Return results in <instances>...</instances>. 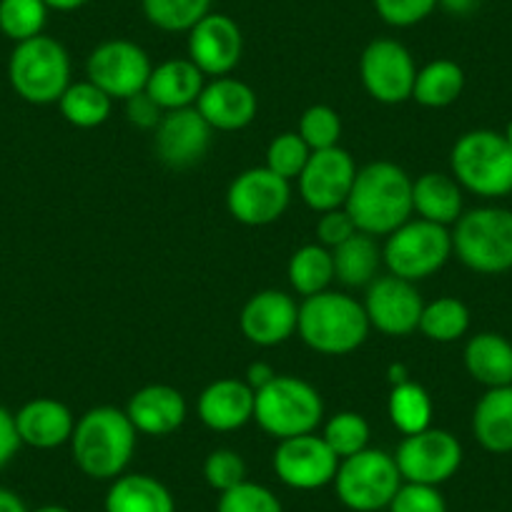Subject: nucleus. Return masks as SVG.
Instances as JSON below:
<instances>
[{"mask_svg": "<svg viewBox=\"0 0 512 512\" xmlns=\"http://www.w3.org/2000/svg\"><path fill=\"white\" fill-rule=\"evenodd\" d=\"M357 231L369 236H390L412 219V179L392 161H374L357 171L344 204Z\"/></svg>", "mask_w": 512, "mask_h": 512, "instance_id": "nucleus-1", "label": "nucleus"}, {"mask_svg": "<svg viewBox=\"0 0 512 512\" xmlns=\"http://www.w3.org/2000/svg\"><path fill=\"white\" fill-rule=\"evenodd\" d=\"M136 427L126 410L93 407L76 420L71 452L78 470L91 480L113 482L126 472L136 452Z\"/></svg>", "mask_w": 512, "mask_h": 512, "instance_id": "nucleus-2", "label": "nucleus"}, {"mask_svg": "<svg viewBox=\"0 0 512 512\" xmlns=\"http://www.w3.org/2000/svg\"><path fill=\"white\" fill-rule=\"evenodd\" d=\"M364 304L342 292H322L299 304L297 334L309 349L327 357H344L364 344L369 334Z\"/></svg>", "mask_w": 512, "mask_h": 512, "instance_id": "nucleus-3", "label": "nucleus"}, {"mask_svg": "<svg viewBox=\"0 0 512 512\" xmlns=\"http://www.w3.org/2000/svg\"><path fill=\"white\" fill-rule=\"evenodd\" d=\"M450 169L462 191L480 199H502L512 194V146L505 134L475 128L455 141Z\"/></svg>", "mask_w": 512, "mask_h": 512, "instance_id": "nucleus-4", "label": "nucleus"}, {"mask_svg": "<svg viewBox=\"0 0 512 512\" xmlns=\"http://www.w3.org/2000/svg\"><path fill=\"white\" fill-rule=\"evenodd\" d=\"M452 254L475 274H505L512 269V211L480 206L462 211L452 229Z\"/></svg>", "mask_w": 512, "mask_h": 512, "instance_id": "nucleus-5", "label": "nucleus"}, {"mask_svg": "<svg viewBox=\"0 0 512 512\" xmlns=\"http://www.w3.org/2000/svg\"><path fill=\"white\" fill-rule=\"evenodd\" d=\"M254 420L274 440L309 435L324 422L322 395L304 379L277 374L264 390L256 392Z\"/></svg>", "mask_w": 512, "mask_h": 512, "instance_id": "nucleus-6", "label": "nucleus"}, {"mask_svg": "<svg viewBox=\"0 0 512 512\" xmlns=\"http://www.w3.org/2000/svg\"><path fill=\"white\" fill-rule=\"evenodd\" d=\"M8 78L23 101L36 106L58 103L71 86V58L56 38L36 36L16 43L8 63Z\"/></svg>", "mask_w": 512, "mask_h": 512, "instance_id": "nucleus-7", "label": "nucleus"}, {"mask_svg": "<svg viewBox=\"0 0 512 512\" xmlns=\"http://www.w3.org/2000/svg\"><path fill=\"white\" fill-rule=\"evenodd\" d=\"M452 256V231L425 219H410L382 246V262L395 277L422 282L440 272Z\"/></svg>", "mask_w": 512, "mask_h": 512, "instance_id": "nucleus-8", "label": "nucleus"}, {"mask_svg": "<svg viewBox=\"0 0 512 512\" xmlns=\"http://www.w3.org/2000/svg\"><path fill=\"white\" fill-rule=\"evenodd\" d=\"M332 485L339 502L352 512H379L390 507L392 497L402 487V475L397 470L395 455L367 447L357 455L339 460Z\"/></svg>", "mask_w": 512, "mask_h": 512, "instance_id": "nucleus-9", "label": "nucleus"}, {"mask_svg": "<svg viewBox=\"0 0 512 512\" xmlns=\"http://www.w3.org/2000/svg\"><path fill=\"white\" fill-rule=\"evenodd\" d=\"M402 482L440 487L457 475L462 465V445L452 432L427 427L417 435H407L395 452Z\"/></svg>", "mask_w": 512, "mask_h": 512, "instance_id": "nucleus-10", "label": "nucleus"}, {"mask_svg": "<svg viewBox=\"0 0 512 512\" xmlns=\"http://www.w3.org/2000/svg\"><path fill=\"white\" fill-rule=\"evenodd\" d=\"M151 71V58L139 43L113 38L103 41L91 51L86 61L88 81L96 83L113 101H128L136 93L146 91Z\"/></svg>", "mask_w": 512, "mask_h": 512, "instance_id": "nucleus-11", "label": "nucleus"}, {"mask_svg": "<svg viewBox=\"0 0 512 512\" xmlns=\"http://www.w3.org/2000/svg\"><path fill=\"white\" fill-rule=\"evenodd\" d=\"M289 184L292 181L282 179L267 166L241 171L226 191L229 214L246 226L274 224L289 209V201H292Z\"/></svg>", "mask_w": 512, "mask_h": 512, "instance_id": "nucleus-12", "label": "nucleus"}, {"mask_svg": "<svg viewBox=\"0 0 512 512\" xmlns=\"http://www.w3.org/2000/svg\"><path fill=\"white\" fill-rule=\"evenodd\" d=\"M362 86L374 101L395 106L412 98L417 66L412 53L395 38H377L369 43L359 61Z\"/></svg>", "mask_w": 512, "mask_h": 512, "instance_id": "nucleus-13", "label": "nucleus"}, {"mask_svg": "<svg viewBox=\"0 0 512 512\" xmlns=\"http://www.w3.org/2000/svg\"><path fill=\"white\" fill-rule=\"evenodd\" d=\"M272 465L284 485L309 492L332 485L339 470V457L322 435L309 432V435L279 440Z\"/></svg>", "mask_w": 512, "mask_h": 512, "instance_id": "nucleus-14", "label": "nucleus"}, {"mask_svg": "<svg viewBox=\"0 0 512 512\" xmlns=\"http://www.w3.org/2000/svg\"><path fill=\"white\" fill-rule=\"evenodd\" d=\"M362 304L369 327L387 334V337H410L412 332H417L422 309H425L415 282H407L395 274L374 279L367 287V297Z\"/></svg>", "mask_w": 512, "mask_h": 512, "instance_id": "nucleus-15", "label": "nucleus"}, {"mask_svg": "<svg viewBox=\"0 0 512 512\" xmlns=\"http://www.w3.org/2000/svg\"><path fill=\"white\" fill-rule=\"evenodd\" d=\"M357 164L342 146L324 151H312L302 176H299V196L317 214L342 209L357 179Z\"/></svg>", "mask_w": 512, "mask_h": 512, "instance_id": "nucleus-16", "label": "nucleus"}, {"mask_svg": "<svg viewBox=\"0 0 512 512\" xmlns=\"http://www.w3.org/2000/svg\"><path fill=\"white\" fill-rule=\"evenodd\" d=\"M189 61L204 76H229L244 53V36L234 18L224 13H209L189 31Z\"/></svg>", "mask_w": 512, "mask_h": 512, "instance_id": "nucleus-17", "label": "nucleus"}, {"mask_svg": "<svg viewBox=\"0 0 512 512\" xmlns=\"http://www.w3.org/2000/svg\"><path fill=\"white\" fill-rule=\"evenodd\" d=\"M214 128L204 121L196 106L166 111L154 128V149L169 169H191L206 156Z\"/></svg>", "mask_w": 512, "mask_h": 512, "instance_id": "nucleus-18", "label": "nucleus"}, {"mask_svg": "<svg viewBox=\"0 0 512 512\" xmlns=\"http://www.w3.org/2000/svg\"><path fill=\"white\" fill-rule=\"evenodd\" d=\"M299 322V307L287 292L264 289L244 304L239 317L241 334L256 347H277L294 337Z\"/></svg>", "mask_w": 512, "mask_h": 512, "instance_id": "nucleus-19", "label": "nucleus"}, {"mask_svg": "<svg viewBox=\"0 0 512 512\" xmlns=\"http://www.w3.org/2000/svg\"><path fill=\"white\" fill-rule=\"evenodd\" d=\"M196 111L214 131H241L256 118L259 101L249 83L221 76L206 83L196 101Z\"/></svg>", "mask_w": 512, "mask_h": 512, "instance_id": "nucleus-20", "label": "nucleus"}, {"mask_svg": "<svg viewBox=\"0 0 512 512\" xmlns=\"http://www.w3.org/2000/svg\"><path fill=\"white\" fill-rule=\"evenodd\" d=\"M126 415L139 435L166 437L186 422L184 395L169 384H149L128 400Z\"/></svg>", "mask_w": 512, "mask_h": 512, "instance_id": "nucleus-21", "label": "nucleus"}, {"mask_svg": "<svg viewBox=\"0 0 512 512\" xmlns=\"http://www.w3.org/2000/svg\"><path fill=\"white\" fill-rule=\"evenodd\" d=\"M256 392L244 379H216L201 392L199 420L214 432L241 430L254 420Z\"/></svg>", "mask_w": 512, "mask_h": 512, "instance_id": "nucleus-22", "label": "nucleus"}, {"mask_svg": "<svg viewBox=\"0 0 512 512\" xmlns=\"http://www.w3.org/2000/svg\"><path fill=\"white\" fill-rule=\"evenodd\" d=\"M16 427L23 445L36 447V450H53L71 442L76 420L63 402L38 397L16 412Z\"/></svg>", "mask_w": 512, "mask_h": 512, "instance_id": "nucleus-23", "label": "nucleus"}, {"mask_svg": "<svg viewBox=\"0 0 512 512\" xmlns=\"http://www.w3.org/2000/svg\"><path fill=\"white\" fill-rule=\"evenodd\" d=\"M204 78V73H201L189 58H171V61L154 66L149 83H146V93H149L164 111L191 108L196 106L201 91H204Z\"/></svg>", "mask_w": 512, "mask_h": 512, "instance_id": "nucleus-24", "label": "nucleus"}, {"mask_svg": "<svg viewBox=\"0 0 512 512\" xmlns=\"http://www.w3.org/2000/svg\"><path fill=\"white\" fill-rule=\"evenodd\" d=\"M106 512H176L174 495L156 477L144 472H123L111 482L103 500Z\"/></svg>", "mask_w": 512, "mask_h": 512, "instance_id": "nucleus-25", "label": "nucleus"}, {"mask_svg": "<svg viewBox=\"0 0 512 512\" xmlns=\"http://www.w3.org/2000/svg\"><path fill=\"white\" fill-rule=\"evenodd\" d=\"M465 369L485 390L512 387V342L497 332H480L467 339Z\"/></svg>", "mask_w": 512, "mask_h": 512, "instance_id": "nucleus-26", "label": "nucleus"}, {"mask_svg": "<svg viewBox=\"0 0 512 512\" xmlns=\"http://www.w3.org/2000/svg\"><path fill=\"white\" fill-rule=\"evenodd\" d=\"M472 435L492 455L512 452V387H495L480 397L472 412Z\"/></svg>", "mask_w": 512, "mask_h": 512, "instance_id": "nucleus-27", "label": "nucleus"}, {"mask_svg": "<svg viewBox=\"0 0 512 512\" xmlns=\"http://www.w3.org/2000/svg\"><path fill=\"white\" fill-rule=\"evenodd\" d=\"M412 209L420 219L440 226H455L462 216V186L455 176L427 171L412 181Z\"/></svg>", "mask_w": 512, "mask_h": 512, "instance_id": "nucleus-28", "label": "nucleus"}, {"mask_svg": "<svg viewBox=\"0 0 512 512\" xmlns=\"http://www.w3.org/2000/svg\"><path fill=\"white\" fill-rule=\"evenodd\" d=\"M334 259V279L344 287H369L379 277L382 267V246L369 234H357L332 249Z\"/></svg>", "mask_w": 512, "mask_h": 512, "instance_id": "nucleus-29", "label": "nucleus"}, {"mask_svg": "<svg viewBox=\"0 0 512 512\" xmlns=\"http://www.w3.org/2000/svg\"><path fill=\"white\" fill-rule=\"evenodd\" d=\"M465 91V71L450 58H437L417 71L412 98L425 108H447Z\"/></svg>", "mask_w": 512, "mask_h": 512, "instance_id": "nucleus-30", "label": "nucleus"}, {"mask_svg": "<svg viewBox=\"0 0 512 512\" xmlns=\"http://www.w3.org/2000/svg\"><path fill=\"white\" fill-rule=\"evenodd\" d=\"M287 277L294 292L302 294L304 299L327 292L329 284L334 282L332 249L322 244H307L297 249L289 259Z\"/></svg>", "mask_w": 512, "mask_h": 512, "instance_id": "nucleus-31", "label": "nucleus"}, {"mask_svg": "<svg viewBox=\"0 0 512 512\" xmlns=\"http://www.w3.org/2000/svg\"><path fill=\"white\" fill-rule=\"evenodd\" d=\"M387 412L390 420L402 435H417V432L427 430L432 425V397L422 384L405 379L400 384H392L390 402H387Z\"/></svg>", "mask_w": 512, "mask_h": 512, "instance_id": "nucleus-32", "label": "nucleus"}, {"mask_svg": "<svg viewBox=\"0 0 512 512\" xmlns=\"http://www.w3.org/2000/svg\"><path fill=\"white\" fill-rule=\"evenodd\" d=\"M61 116L76 128H96L108 121L113 108V98L103 93L96 83L78 81L66 88V93L58 101Z\"/></svg>", "mask_w": 512, "mask_h": 512, "instance_id": "nucleus-33", "label": "nucleus"}, {"mask_svg": "<svg viewBox=\"0 0 512 512\" xmlns=\"http://www.w3.org/2000/svg\"><path fill=\"white\" fill-rule=\"evenodd\" d=\"M467 329H470V309L457 297H440L422 309L420 332L430 342L452 344L465 337Z\"/></svg>", "mask_w": 512, "mask_h": 512, "instance_id": "nucleus-34", "label": "nucleus"}, {"mask_svg": "<svg viewBox=\"0 0 512 512\" xmlns=\"http://www.w3.org/2000/svg\"><path fill=\"white\" fill-rule=\"evenodd\" d=\"M146 21L166 33H189L211 13V0H141Z\"/></svg>", "mask_w": 512, "mask_h": 512, "instance_id": "nucleus-35", "label": "nucleus"}, {"mask_svg": "<svg viewBox=\"0 0 512 512\" xmlns=\"http://www.w3.org/2000/svg\"><path fill=\"white\" fill-rule=\"evenodd\" d=\"M48 11L43 0H0V33L16 43L43 36Z\"/></svg>", "mask_w": 512, "mask_h": 512, "instance_id": "nucleus-36", "label": "nucleus"}, {"mask_svg": "<svg viewBox=\"0 0 512 512\" xmlns=\"http://www.w3.org/2000/svg\"><path fill=\"white\" fill-rule=\"evenodd\" d=\"M369 435H372V432H369V422L364 420L359 412H352V410H344V412H337V415H332L327 422H324V430H322L324 442L332 447V452L339 457V460L367 450Z\"/></svg>", "mask_w": 512, "mask_h": 512, "instance_id": "nucleus-37", "label": "nucleus"}, {"mask_svg": "<svg viewBox=\"0 0 512 512\" xmlns=\"http://www.w3.org/2000/svg\"><path fill=\"white\" fill-rule=\"evenodd\" d=\"M297 134L312 151L334 149L339 146V136H342V118L332 106L317 103L302 113Z\"/></svg>", "mask_w": 512, "mask_h": 512, "instance_id": "nucleus-38", "label": "nucleus"}, {"mask_svg": "<svg viewBox=\"0 0 512 512\" xmlns=\"http://www.w3.org/2000/svg\"><path fill=\"white\" fill-rule=\"evenodd\" d=\"M312 149L304 144L302 136L297 131H287V134H279L277 139L269 144L267 149V169L274 171L282 179L294 181L302 176L304 166H307Z\"/></svg>", "mask_w": 512, "mask_h": 512, "instance_id": "nucleus-39", "label": "nucleus"}, {"mask_svg": "<svg viewBox=\"0 0 512 512\" xmlns=\"http://www.w3.org/2000/svg\"><path fill=\"white\" fill-rule=\"evenodd\" d=\"M216 512H284V507L269 487L244 480L241 485L221 492Z\"/></svg>", "mask_w": 512, "mask_h": 512, "instance_id": "nucleus-40", "label": "nucleus"}, {"mask_svg": "<svg viewBox=\"0 0 512 512\" xmlns=\"http://www.w3.org/2000/svg\"><path fill=\"white\" fill-rule=\"evenodd\" d=\"M204 480L211 490L221 492L241 485L246 480V462L234 450H214L204 460Z\"/></svg>", "mask_w": 512, "mask_h": 512, "instance_id": "nucleus-41", "label": "nucleus"}, {"mask_svg": "<svg viewBox=\"0 0 512 512\" xmlns=\"http://www.w3.org/2000/svg\"><path fill=\"white\" fill-rule=\"evenodd\" d=\"M437 0H374V11L387 26L412 28L432 16Z\"/></svg>", "mask_w": 512, "mask_h": 512, "instance_id": "nucleus-42", "label": "nucleus"}, {"mask_svg": "<svg viewBox=\"0 0 512 512\" xmlns=\"http://www.w3.org/2000/svg\"><path fill=\"white\" fill-rule=\"evenodd\" d=\"M390 512H447V502L437 487L402 482L397 495L392 497Z\"/></svg>", "mask_w": 512, "mask_h": 512, "instance_id": "nucleus-43", "label": "nucleus"}, {"mask_svg": "<svg viewBox=\"0 0 512 512\" xmlns=\"http://www.w3.org/2000/svg\"><path fill=\"white\" fill-rule=\"evenodd\" d=\"M357 234V226H354L352 216L347 214V209H332L319 214L317 221V236L319 244L327 246V249H337L339 244H344L347 239Z\"/></svg>", "mask_w": 512, "mask_h": 512, "instance_id": "nucleus-44", "label": "nucleus"}, {"mask_svg": "<svg viewBox=\"0 0 512 512\" xmlns=\"http://www.w3.org/2000/svg\"><path fill=\"white\" fill-rule=\"evenodd\" d=\"M123 103H126L128 123H134L136 128H144V131H154L166 113L146 91L136 93V96H131Z\"/></svg>", "mask_w": 512, "mask_h": 512, "instance_id": "nucleus-45", "label": "nucleus"}, {"mask_svg": "<svg viewBox=\"0 0 512 512\" xmlns=\"http://www.w3.org/2000/svg\"><path fill=\"white\" fill-rule=\"evenodd\" d=\"M21 445L23 442H21V435H18L16 415L0 405V470H3L13 457H16V452L21 450Z\"/></svg>", "mask_w": 512, "mask_h": 512, "instance_id": "nucleus-46", "label": "nucleus"}, {"mask_svg": "<svg viewBox=\"0 0 512 512\" xmlns=\"http://www.w3.org/2000/svg\"><path fill=\"white\" fill-rule=\"evenodd\" d=\"M274 377H277V372H274L272 364L254 362V364H249V369H246V379H244V382L249 384L251 390L259 392V390H264V387H267V384L272 382Z\"/></svg>", "mask_w": 512, "mask_h": 512, "instance_id": "nucleus-47", "label": "nucleus"}, {"mask_svg": "<svg viewBox=\"0 0 512 512\" xmlns=\"http://www.w3.org/2000/svg\"><path fill=\"white\" fill-rule=\"evenodd\" d=\"M437 8L455 18H467L480 8V0H437Z\"/></svg>", "mask_w": 512, "mask_h": 512, "instance_id": "nucleus-48", "label": "nucleus"}, {"mask_svg": "<svg viewBox=\"0 0 512 512\" xmlns=\"http://www.w3.org/2000/svg\"><path fill=\"white\" fill-rule=\"evenodd\" d=\"M0 512H31L16 492L0 487Z\"/></svg>", "mask_w": 512, "mask_h": 512, "instance_id": "nucleus-49", "label": "nucleus"}, {"mask_svg": "<svg viewBox=\"0 0 512 512\" xmlns=\"http://www.w3.org/2000/svg\"><path fill=\"white\" fill-rule=\"evenodd\" d=\"M51 11H61V13H71V11H78V8H83L88 3V0H43Z\"/></svg>", "mask_w": 512, "mask_h": 512, "instance_id": "nucleus-50", "label": "nucleus"}, {"mask_svg": "<svg viewBox=\"0 0 512 512\" xmlns=\"http://www.w3.org/2000/svg\"><path fill=\"white\" fill-rule=\"evenodd\" d=\"M31 512H73V510H68V507H63V505H43V507H36V510H31Z\"/></svg>", "mask_w": 512, "mask_h": 512, "instance_id": "nucleus-51", "label": "nucleus"}, {"mask_svg": "<svg viewBox=\"0 0 512 512\" xmlns=\"http://www.w3.org/2000/svg\"><path fill=\"white\" fill-rule=\"evenodd\" d=\"M505 139H507V144L512 146V118H510V123H507V128H505Z\"/></svg>", "mask_w": 512, "mask_h": 512, "instance_id": "nucleus-52", "label": "nucleus"}]
</instances>
